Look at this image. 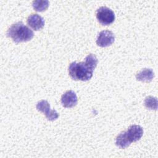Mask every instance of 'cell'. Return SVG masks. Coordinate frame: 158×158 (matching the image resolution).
Segmentation results:
<instances>
[{
	"label": "cell",
	"instance_id": "5",
	"mask_svg": "<svg viewBox=\"0 0 158 158\" xmlns=\"http://www.w3.org/2000/svg\"><path fill=\"white\" fill-rule=\"evenodd\" d=\"M115 41L114 33L109 30H103L101 31L97 37L96 44L100 47H107L110 46Z\"/></svg>",
	"mask_w": 158,
	"mask_h": 158
},
{
	"label": "cell",
	"instance_id": "2",
	"mask_svg": "<svg viewBox=\"0 0 158 158\" xmlns=\"http://www.w3.org/2000/svg\"><path fill=\"white\" fill-rule=\"evenodd\" d=\"M68 70L70 77L73 80L86 81L91 78L94 70L85 62H73L69 65Z\"/></svg>",
	"mask_w": 158,
	"mask_h": 158
},
{
	"label": "cell",
	"instance_id": "4",
	"mask_svg": "<svg viewBox=\"0 0 158 158\" xmlns=\"http://www.w3.org/2000/svg\"><path fill=\"white\" fill-rule=\"evenodd\" d=\"M36 109L45 114L48 120L54 121L59 117V114L54 109H51L50 104L46 100H41L38 102Z\"/></svg>",
	"mask_w": 158,
	"mask_h": 158
},
{
	"label": "cell",
	"instance_id": "1",
	"mask_svg": "<svg viewBox=\"0 0 158 158\" xmlns=\"http://www.w3.org/2000/svg\"><path fill=\"white\" fill-rule=\"evenodd\" d=\"M7 35L14 42L19 43L31 40L34 36L33 31L25 25L23 22H18L12 24L7 31Z\"/></svg>",
	"mask_w": 158,
	"mask_h": 158
},
{
	"label": "cell",
	"instance_id": "10",
	"mask_svg": "<svg viewBox=\"0 0 158 158\" xmlns=\"http://www.w3.org/2000/svg\"><path fill=\"white\" fill-rule=\"evenodd\" d=\"M115 144L121 149H125L128 147L131 143L127 139L125 131L121 132L116 138Z\"/></svg>",
	"mask_w": 158,
	"mask_h": 158
},
{
	"label": "cell",
	"instance_id": "8",
	"mask_svg": "<svg viewBox=\"0 0 158 158\" xmlns=\"http://www.w3.org/2000/svg\"><path fill=\"white\" fill-rule=\"evenodd\" d=\"M27 23L33 30L37 31L42 29L44 25V19L37 14H31L27 19Z\"/></svg>",
	"mask_w": 158,
	"mask_h": 158
},
{
	"label": "cell",
	"instance_id": "7",
	"mask_svg": "<svg viewBox=\"0 0 158 158\" xmlns=\"http://www.w3.org/2000/svg\"><path fill=\"white\" fill-rule=\"evenodd\" d=\"M77 96L72 90L66 91L61 97V104L64 107H73L77 105Z\"/></svg>",
	"mask_w": 158,
	"mask_h": 158
},
{
	"label": "cell",
	"instance_id": "13",
	"mask_svg": "<svg viewBox=\"0 0 158 158\" xmlns=\"http://www.w3.org/2000/svg\"><path fill=\"white\" fill-rule=\"evenodd\" d=\"M85 62L93 70L96 68L98 64V59L96 56L93 54L88 55L85 59Z\"/></svg>",
	"mask_w": 158,
	"mask_h": 158
},
{
	"label": "cell",
	"instance_id": "3",
	"mask_svg": "<svg viewBox=\"0 0 158 158\" xmlns=\"http://www.w3.org/2000/svg\"><path fill=\"white\" fill-rule=\"evenodd\" d=\"M96 18L98 22L103 25H109L115 19L114 12L106 6H102L96 10Z\"/></svg>",
	"mask_w": 158,
	"mask_h": 158
},
{
	"label": "cell",
	"instance_id": "12",
	"mask_svg": "<svg viewBox=\"0 0 158 158\" xmlns=\"http://www.w3.org/2000/svg\"><path fill=\"white\" fill-rule=\"evenodd\" d=\"M144 106L146 108L150 110H157V99L152 96H148L144 100Z\"/></svg>",
	"mask_w": 158,
	"mask_h": 158
},
{
	"label": "cell",
	"instance_id": "6",
	"mask_svg": "<svg viewBox=\"0 0 158 158\" xmlns=\"http://www.w3.org/2000/svg\"><path fill=\"white\" fill-rule=\"evenodd\" d=\"M125 133L127 139L131 143L132 142H136L141 139L143 135V129L139 125H133L128 128Z\"/></svg>",
	"mask_w": 158,
	"mask_h": 158
},
{
	"label": "cell",
	"instance_id": "9",
	"mask_svg": "<svg viewBox=\"0 0 158 158\" xmlns=\"http://www.w3.org/2000/svg\"><path fill=\"white\" fill-rule=\"evenodd\" d=\"M154 77V73L151 69H144L136 75L137 80L143 82H150Z\"/></svg>",
	"mask_w": 158,
	"mask_h": 158
},
{
	"label": "cell",
	"instance_id": "11",
	"mask_svg": "<svg viewBox=\"0 0 158 158\" xmlns=\"http://www.w3.org/2000/svg\"><path fill=\"white\" fill-rule=\"evenodd\" d=\"M49 2L47 0H36L32 2V6L35 10L37 12H43L46 10L49 6Z\"/></svg>",
	"mask_w": 158,
	"mask_h": 158
}]
</instances>
